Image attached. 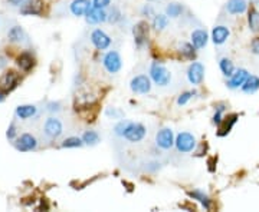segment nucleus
I'll return each instance as SVG.
<instances>
[{
    "label": "nucleus",
    "instance_id": "1",
    "mask_svg": "<svg viewBox=\"0 0 259 212\" xmlns=\"http://www.w3.org/2000/svg\"><path fill=\"white\" fill-rule=\"evenodd\" d=\"M146 135H147V129L143 124L126 121V127L121 133V136L124 139H127L129 142H132V143H137V142L143 141L146 138Z\"/></svg>",
    "mask_w": 259,
    "mask_h": 212
},
{
    "label": "nucleus",
    "instance_id": "2",
    "mask_svg": "<svg viewBox=\"0 0 259 212\" xmlns=\"http://www.w3.org/2000/svg\"><path fill=\"white\" fill-rule=\"evenodd\" d=\"M150 78L157 86H167L172 82V73L166 66L159 62H154L150 66Z\"/></svg>",
    "mask_w": 259,
    "mask_h": 212
},
{
    "label": "nucleus",
    "instance_id": "3",
    "mask_svg": "<svg viewBox=\"0 0 259 212\" xmlns=\"http://www.w3.org/2000/svg\"><path fill=\"white\" fill-rule=\"evenodd\" d=\"M102 65L108 73H118L123 68V59L118 52L110 50L102 57Z\"/></svg>",
    "mask_w": 259,
    "mask_h": 212
},
{
    "label": "nucleus",
    "instance_id": "4",
    "mask_svg": "<svg viewBox=\"0 0 259 212\" xmlns=\"http://www.w3.org/2000/svg\"><path fill=\"white\" fill-rule=\"evenodd\" d=\"M174 145H176V148H177L178 152L189 154V152H192L196 148V138L192 133H189V132H181V133L177 135Z\"/></svg>",
    "mask_w": 259,
    "mask_h": 212
},
{
    "label": "nucleus",
    "instance_id": "5",
    "mask_svg": "<svg viewBox=\"0 0 259 212\" xmlns=\"http://www.w3.org/2000/svg\"><path fill=\"white\" fill-rule=\"evenodd\" d=\"M130 87L134 93L138 95H147L151 90V81L147 75H138L131 79Z\"/></svg>",
    "mask_w": 259,
    "mask_h": 212
},
{
    "label": "nucleus",
    "instance_id": "6",
    "mask_svg": "<svg viewBox=\"0 0 259 212\" xmlns=\"http://www.w3.org/2000/svg\"><path fill=\"white\" fill-rule=\"evenodd\" d=\"M187 79L192 85H200L205 79V66L200 62H193L187 69Z\"/></svg>",
    "mask_w": 259,
    "mask_h": 212
},
{
    "label": "nucleus",
    "instance_id": "7",
    "mask_svg": "<svg viewBox=\"0 0 259 212\" xmlns=\"http://www.w3.org/2000/svg\"><path fill=\"white\" fill-rule=\"evenodd\" d=\"M174 142H176L174 133H173V130L170 127H163L156 135V143H157V146L162 148V149H164V151L173 148Z\"/></svg>",
    "mask_w": 259,
    "mask_h": 212
},
{
    "label": "nucleus",
    "instance_id": "8",
    "mask_svg": "<svg viewBox=\"0 0 259 212\" xmlns=\"http://www.w3.org/2000/svg\"><path fill=\"white\" fill-rule=\"evenodd\" d=\"M91 42L98 49V50H105L111 44V38L101 29H95L91 33Z\"/></svg>",
    "mask_w": 259,
    "mask_h": 212
},
{
    "label": "nucleus",
    "instance_id": "9",
    "mask_svg": "<svg viewBox=\"0 0 259 212\" xmlns=\"http://www.w3.org/2000/svg\"><path fill=\"white\" fill-rule=\"evenodd\" d=\"M85 19L89 25H99V23H104V22L108 20V14L105 13L104 9L92 6L85 14Z\"/></svg>",
    "mask_w": 259,
    "mask_h": 212
},
{
    "label": "nucleus",
    "instance_id": "10",
    "mask_svg": "<svg viewBox=\"0 0 259 212\" xmlns=\"http://www.w3.org/2000/svg\"><path fill=\"white\" fill-rule=\"evenodd\" d=\"M43 129H45V133H46L49 138H52V139H56V138H59V136L62 135V124H61V121L56 119V118H49V119H46Z\"/></svg>",
    "mask_w": 259,
    "mask_h": 212
},
{
    "label": "nucleus",
    "instance_id": "11",
    "mask_svg": "<svg viewBox=\"0 0 259 212\" xmlns=\"http://www.w3.org/2000/svg\"><path fill=\"white\" fill-rule=\"evenodd\" d=\"M134 42L138 47H141L144 43L147 42V38H148V25L146 22H140L134 26Z\"/></svg>",
    "mask_w": 259,
    "mask_h": 212
},
{
    "label": "nucleus",
    "instance_id": "12",
    "mask_svg": "<svg viewBox=\"0 0 259 212\" xmlns=\"http://www.w3.org/2000/svg\"><path fill=\"white\" fill-rule=\"evenodd\" d=\"M36 146H38L36 138L32 136V135H29V133H23V135L17 139V142H16V148H17L19 151H22V152H29V151L35 149Z\"/></svg>",
    "mask_w": 259,
    "mask_h": 212
},
{
    "label": "nucleus",
    "instance_id": "13",
    "mask_svg": "<svg viewBox=\"0 0 259 212\" xmlns=\"http://www.w3.org/2000/svg\"><path fill=\"white\" fill-rule=\"evenodd\" d=\"M19 82V75L15 71H7L0 78V87L3 90H13Z\"/></svg>",
    "mask_w": 259,
    "mask_h": 212
},
{
    "label": "nucleus",
    "instance_id": "14",
    "mask_svg": "<svg viewBox=\"0 0 259 212\" xmlns=\"http://www.w3.org/2000/svg\"><path fill=\"white\" fill-rule=\"evenodd\" d=\"M249 78V73L246 69H238L236 72H233V75L230 76V79L227 81V87L230 89H238L242 87V85L245 84V81Z\"/></svg>",
    "mask_w": 259,
    "mask_h": 212
},
{
    "label": "nucleus",
    "instance_id": "15",
    "mask_svg": "<svg viewBox=\"0 0 259 212\" xmlns=\"http://www.w3.org/2000/svg\"><path fill=\"white\" fill-rule=\"evenodd\" d=\"M20 12L23 14H41L43 12V1L42 0H28L22 6Z\"/></svg>",
    "mask_w": 259,
    "mask_h": 212
},
{
    "label": "nucleus",
    "instance_id": "16",
    "mask_svg": "<svg viewBox=\"0 0 259 212\" xmlns=\"http://www.w3.org/2000/svg\"><path fill=\"white\" fill-rule=\"evenodd\" d=\"M92 7L89 0H74L71 3V12L74 16H85L88 13V10Z\"/></svg>",
    "mask_w": 259,
    "mask_h": 212
},
{
    "label": "nucleus",
    "instance_id": "17",
    "mask_svg": "<svg viewBox=\"0 0 259 212\" xmlns=\"http://www.w3.org/2000/svg\"><path fill=\"white\" fill-rule=\"evenodd\" d=\"M209 41V36L206 33V30L203 29H196L192 32V44L199 50V49H203Z\"/></svg>",
    "mask_w": 259,
    "mask_h": 212
},
{
    "label": "nucleus",
    "instance_id": "18",
    "mask_svg": "<svg viewBox=\"0 0 259 212\" xmlns=\"http://www.w3.org/2000/svg\"><path fill=\"white\" fill-rule=\"evenodd\" d=\"M248 9L246 0H227L226 3V10L230 14H241Z\"/></svg>",
    "mask_w": 259,
    "mask_h": 212
},
{
    "label": "nucleus",
    "instance_id": "19",
    "mask_svg": "<svg viewBox=\"0 0 259 212\" xmlns=\"http://www.w3.org/2000/svg\"><path fill=\"white\" fill-rule=\"evenodd\" d=\"M229 38V29L226 26H216L212 30V41L215 44H223Z\"/></svg>",
    "mask_w": 259,
    "mask_h": 212
},
{
    "label": "nucleus",
    "instance_id": "20",
    "mask_svg": "<svg viewBox=\"0 0 259 212\" xmlns=\"http://www.w3.org/2000/svg\"><path fill=\"white\" fill-rule=\"evenodd\" d=\"M236 121H238V115H230V116H227V118H223L222 124L219 125L220 127H219L217 135H219V136L227 135V133L230 132V129L233 127V125L236 124Z\"/></svg>",
    "mask_w": 259,
    "mask_h": 212
},
{
    "label": "nucleus",
    "instance_id": "21",
    "mask_svg": "<svg viewBox=\"0 0 259 212\" xmlns=\"http://www.w3.org/2000/svg\"><path fill=\"white\" fill-rule=\"evenodd\" d=\"M189 195H190L192 199L199 201V202L203 205L205 210H208V211L210 210V207H212V199H210L205 192H202V191H192V192H189Z\"/></svg>",
    "mask_w": 259,
    "mask_h": 212
},
{
    "label": "nucleus",
    "instance_id": "22",
    "mask_svg": "<svg viewBox=\"0 0 259 212\" xmlns=\"http://www.w3.org/2000/svg\"><path fill=\"white\" fill-rule=\"evenodd\" d=\"M36 113V108L33 105H22L16 109V116L19 119H29Z\"/></svg>",
    "mask_w": 259,
    "mask_h": 212
},
{
    "label": "nucleus",
    "instance_id": "23",
    "mask_svg": "<svg viewBox=\"0 0 259 212\" xmlns=\"http://www.w3.org/2000/svg\"><path fill=\"white\" fill-rule=\"evenodd\" d=\"M35 65V60L33 57L29 55V53H22L19 57H17V66L22 69V71H31Z\"/></svg>",
    "mask_w": 259,
    "mask_h": 212
},
{
    "label": "nucleus",
    "instance_id": "24",
    "mask_svg": "<svg viewBox=\"0 0 259 212\" xmlns=\"http://www.w3.org/2000/svg\"><path fill=\"white\" fill-rule=\"evenodd\" d=\"M259 89V78L258 76H249L246 81H245V84L242 85V90L245 92V93H255L257 90Z\"/></svg>",
    "mask_w": 259,
    "mask_h": 212
},
{
    "label": "nucleus",
    "instance_id": "25",
    "mask_svg": "<svg viewBox=\"0 0 259 212\" xmlns=\"http://www.w3.org/2000/svg\"><path fill=\"white\" fill-rule=\"evenodd\" d=\"M219 68H220L222 73H223L225 76H227V78H230V76L233 75V72H235L233 62H232L230 59H227V57L220 59V62H219Z\"/></svg>",
    "mask_w": 259,
    "mask_h": 212
},
{
    "label": "nucleus",
    "instance_id": "26",
    "mask_svg": "<svg viewBox=\"0 0 259 212\" xmlns=\"http://www.w3.org/2000/svg\"><path fill=\"white\" fill-rule=\"evenodd\" d=\"M248 23H249V28L252 32L258 33L259 32V12L257 9H251L249 13H248Z\"/></svg>",
    "mask_w": 259,
    "mask_h": 212
},
{
    "label": "nucleus",
    "instance_id": "27",
    "mask_svg": "<svg viewBox=\"0 0 259 212\" xmlns=\"http://www.w3.org/2000/svg\"><path fill=\"white\" fill-rule=\"evenodd\" d=\"M178 50H180L181 56L186 57V59L193 60L196 57V47L192 43H181L180 47H178Z\"/></svg>",
    "mask_w": 259,
    "mask_h": 212
},
{
    "label": "nucleus",
    "instance_id": "28",
    "mask_svg": "<svg viewBox=\"0 0 259 212\" xmlns=\"http://www.w3.org/2000/svg\"><path fill=\"white\" fill-rule=\"evenodd\" d=\"M169 26V16L167 14H154L153 28L156 30H164Z\"/></svg>",
    "mask_w": 259,
    "mask_h": 212
},
{
    "label": "nucleus",
    "instance_id": "29",
    "mask_svg": "<svg viewBox=\"0 0 259 212\" xmlns=\"http://www.w3.org/2000/svg\"><path fill=\"white\" fill-rule=\"evenodd\" d=\"M7 36H9V39H10L12 42H20V41H23V38H25V32H23V29H22L20 26H15V28H12V29L9 30Z\"/></svg>",
    "mask_w": 259,
    "mask_h": 212
},
{
    "label": "nucleus",
    "instance_id": "30",
    "mask_svg": "<svg viewBox=\"0 0 259 212\" xmlns=\"http://www.w3.org/2000/svg\"><path fill=\"white\" fill-rule=\"evenodd\" d=\"M82 141L86 145L94 146V145H97L99 142V135L95 130H86L85 133L82 135Z\"/></svg>",
    "mask_w": 259,
    "mask_h": 212
},
{
    "label": "nucleus",
    "instance_id": "31",
    "mask_svg": "<svg viewBox=\"0 0 259 212\" xmlns=\"http://www.w3.org/2000/svg\"><path fill=\"white\" fill-rule=\"evenodd\" d=\"M181 12H183V7H181V4H178V3H170V4L166 7V14H167L169 17H178V16L181 14Z\"/></svg>",
    "mask_w": 259,
    "mask_h": 212
},
{
    "label": "nucleus",
    "instance_id": "32",
    "mask_svg": "<svg viewBox=\"0 0 259 212\" xmlns=\"http://www.w3.org/2000/svg\"><path fill=\"white\" fill-rule=\"evenodd\" d=\"M84 145V141L77 138V136H72V138H68L64 141L62 143V148H81Z\"/></svg>",
    "mask_w": 259,
    "mask_h": 212
},
{
    "label": "nucleus",
    "instance_id": "33",
    "mask_svg": "<svg viewBox=\"0 0 259 212\" xmlns=\"http://www.w3.org/2000/svg\"><path fill=\"white\" fill-rule=\"evenodd\" d=\"M193 95H194L193 92H184V93H181V95L177 98V105H178V106L186 105V103L192 99V96H193Z\"/></svg>",
    "mask_w": 259,
    "mask_h": 212
},
{
    "label": "nucleus",
    "instance_id": "34",
    "mask_svg": "<svg viewBox=\"0 0 259 212\" xmlns=\"http://www.w3.org/2000/svg\"><path fill=\"white\" fill-rule=\"evenodd\" d=\"M222 112H223V106H219V108L216 109L215 115H213V124H216L217 127H219V125L222 124V121H223Z\"/></svg>",
    "mask_w": 259,
    "mask_h": 212
},
{
    "label": "nucleus",
    "instance_id": "35",
    "mask_svg": "<svg viewBox=\"0 0 259 212\" xmlns=\"http://www.w3.org/2000/svg\"><path fill=\"white\" fill-rule=\"evenodd\" d=\"M110 3H111V0H92V6L99 7V9H105V7H108Z\"/></svg>",
    "mask_w": 259,
    "mask_h": 212
},
{
    "label": "nucleus",
    "instance_id": "36",
    "mask_svg": "<svg viewBox=\"0 0 259 212\" xmlns=\"http://www.w3.org/2000/svg\"><path fill=\"white\" fill-rule=\"evenodd\" d=\"M107 116H113V118L115 119V118H121V116H123V113H121L120 111H117L115 108H113V109L110 108V109L107 111Z\"/></svg>",
    "mask_w": 259,
    "mask_h": 212
},
{
    "label": "nucleus",
    "instance_id": "37",
    "mask_svg": "<svg viewBox=\"0 0 259 212\" xmlns=\"http://www.w3.org/2000/svg\"><path fill=\"white\" fill-rule=\"evenodd\" d=\"M6 136L9 138V139H15V136H16V127L12 124L9 129H7V133H6Z\"/></svg>",
    "mask_w": 259,
    "mask_h": 212
},
{
    "label": "nucleus",
    "instance_id": "38",
    "mask_svg": "<svg viewBox=\"0 0 259 212\" xmlns=\"http://www.w3.org/2000/svg\"><path fill=\"white\" fill-rule=\"evenodd\" d=\"M251 49L255 55H259V38H255L251 43Z\"/></svg>",
    "mask_w": 259,
    "mask_h": 212
},
{
    "label": "nucleus",
    "instance_id": "39",
    "mask_svg": "<svg viewBox=\"0 0 259 212\" xmlns=\"http://www.w3.org/2000/svg\"><path fill=\"white\" fill-rule=\"evenodd\" d=\"M120 17H121V16H120V12H118V10L115 9V10H114V14H113V12H111V16H110L108 19H110V22L115 23L117 20H120Z\"/></svg>",
    "mask_w": 259,
    "mask_h": 212
},
{
    "label": "nucleus",
    "instance_id": "40",
    "mask_svg": "<svg viewBox=\"0 0 259 212\" xmlns=\"http://www.w3.org/2000/svg\"><path fill=\"white\" fill-rule=\"evenodd\" d=\"M12 6H23L28 0H7Z\"/></svg>",
    "mask_w": 259,
    "mask_h": 212
},
{
    "label": "nucleus",
    "instance_id": "41",
    "mask_svg": "<svg viewBox=\"0 0 259 212\" xmlns=\"http://www.w3.org/2000/svg\"><path fill=\"white\" fill-rule=\"evenodd\" d=\"M59 106H61L59 103H49V105H48V109H49L50 112H53V111L56 112V111H59V109H61Z\"/></svg>",
    "mask_w": 259,
    "mask_h": 212
},
{
    "label": "nucleus",
    "instance_id": "42",
    "mask_svg": "<svg viewBox=\"0 0 259 212\" xmlns=\"http://www.w3.org/2000/svg\"><path fill=\"white\" fill-rule=\"evenodd\" d=\"M143 14H146V16H151V14H153V9H151L150 6H146V7L143 9Z\"/></svg>",
    "mask_w": 259,
    "mask_h": 212
},
{
    "label": "nucleus",
    "instance_id": "43",
    "mask_svg": "<svg viewBox=\"0 0 259 212\" xmlns=\"http://www.w3.org/2000/svg\"><path fill=\"white\" fill-rule=\"evenodd\" d=\"M3 99H4V93L0 90V102H3Z\"/></svg>",
    "mask_w": 259,
    "mask_h": 212
}]
</instances>
